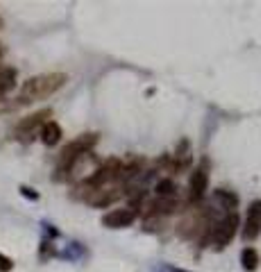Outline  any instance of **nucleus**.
I'll return each instance as SVG.
<instances>
[{"mask_svg": "<svg viewBox=\"0 0 261 272\" xmlns=\"http://www.w3.org/2000/svg\"><path fill=\"white\" fill-rule=\"evenodd\" d=\"M68 82V75L64 73H48V75H36V77L28 79L18 93V104H32L36 100H44L48 95L57 93L62 86Z\"/></svg>", "mask_w": 261, "mask_h": 272, "instance_id": "1", "label": "nucleus"}, {"mask_svg": "<svg viewBox=\"0 0 261 272\" xmlns=\"http://www.w3.org/2000/svg\"><path fill=\"white\" fill-rule=\"evenodd\" d=\"M96 143H98V134H82V136H78L75 141H70L60 157V173H66V170L70 168V163H73L75 159H80L82 154L91 152V148H94Z\"/></svg>", "mask_w": 261, "mask_h": 272, "instance_id": "2", "label": "nucleus"}, {"mask_svg": "<svg viewBox=\"0 0 261 272\" xmlns=\"http://www.w3.org/2000/svg\"><path fill=\"white\" fill-rule=\"evenodd\" d=\"M236 229H238V216L236 213H230V216H227L225 220H220V223L216 225V229H214V234H212L214 243H216L218 248H225L227 243L234 238Z\"/></svg>", "mask_w": 261, "mask_h": 272, "instance_id": "3", "label": "nucleus"}, {"mask_svg": "<svg viewBox=\"0 0 261 272\" xmlns=\"http://www.w3.org/2000/svg\"><path fill=\"white\" fill-rule=\"evenodd\" d=\"M134 220H136L134 209H114L112 213H107L102 218V225L109 229H120V227H130Z\"/></svg>", "mask_w": 261, "mask_h": 272, "instance_id": "4", "label": "nucleus"}, {"mask_svg": "<svg viewBox=\"0 0 261 272\" xmlns=\"http://www.w3.org/2000/svg\"><path fill=\"white\" fill-rule=\"evenodd\" d=\"M259 234H261V200L259 202H252V207L248 209L246 227H243V236H246V241H254Z\"/></svg>", "mask_w": 261, "mask_h": 272, "instance_id": "5", "label": "nucleus"}, {"mask_svg": "<svg viewBox=\"0 0 261 272\" xmlns=\"http://www.w3.org/2000/svg\"><path fill=\"white\" fill-rule=\"evenodd\" d=\"M207 184H209V175H207V168H204V166L193 170L191 179H188V195H191V200L204 198V193H207Z\"/></svg>", "mask_w": 261, "mask_h": 272, "instance_id": "6", "label": "nucleus"}, {"mask_svg": "<svg viewBox=\"0 0 261 272\" xmlns=\"http://www.w3.org/2000/svg\"><path fill=\"white\" fill-rule=\"evenodd\" d=\"M50 116H52V111H50V109H41V111H36V114H32V116H28V118L20 120L18 132L20 134H28V132H34L36 127H44V125L48 123Z\"/></svg>", "mask_w": 261, "mask_h": 272, "instance_id": "7", "label": "nucleus"}, {"mask_svg": "<svg viewBox=\"0 0 261 272\" xmlns=\"http://www.w3.org/2000/svg\"><path fill=\"white\" fill-rule=\"evenodd\" d=\"M94 195H89L86 198V202L89 204H94V207H107V204H112V202H116V200L120 198V193L118 191H102V188H96V191H91Z\"/></svg>", "mask_w": 261, "mask_h": 272, "instance_id": "8", "label": "nucleus"}, {"mask_svg": "<svg viewBox=\"0 0 261 272\" xmlns=\"http://www.w3.org/2000/svg\"><path fill=\"white\" fill-rule=\"evenodd\" d=\"M41 141L46 145H57L62 141V127L54 120H48V123L41 127Z\"/></svg>", "mask_w": 261, "mask_h": 272, "instance_id": "9", "label": "nucleus"}, {"mask_svg": "<svg viewBox=\"0 0 261 272\" xmlns=\"http://www.w3.org/2000/svg\"><path fill=\"white\" fill-rule=\"evenodd\" d=\"M241 261H243V268L246 270H256V266H259V254H256L254 248H246L241 254Z\"/></svg>", "mask_w": 261, "mask_h": 272, "instance_id": "10", "label": "nucleus"}, {"mask_svg": "<svg viewBox=\"0 0 261 272\" xmlns=\"http://www.w3.org/2000/svg\"><path fill=\"white\" fill-rule=\"evenodd\" d=\"M216 198L220 200L222 204H225V209H234V207H236V202H238V198H236V195L225 193V191H216Z\"/></svg>", "mask_w": 261, "mask_h": 272, "instance_id": "11", "label": "nucleus"}, {"mask_svg": "<svg viewBox=\"0 0 261 272\" xmlns=\"http://www.w3.org/2000/svg\"><path fill=\"white\" fill-rule=\"evenodd\" d=\"M175 193V184L170 182V179H164V182L157 184V195H162V198H168V195Z\"/></svg>", "mask_w": 261, "mask_h": 272, "instance_id": "12", "label": "nucleus"}, {"mask_svg": "<svg viewBox=\"0 0 261 272\" xmlns=\"http://www.w3.org/2000/svg\"><path fill=\"white\" fill-rule=\"evenodd\" d=\"M12 268H14V261L10 257H5V254H0V272H10Z\"/></svg>", "mask_w": 261, "mask_h": 272, "instance_id": "13", "label": "nucleus"}, {"mask_svg": "<svg viewBox=\"0 0 261 272\" xmlns=\"http://www.w3.org/2000/svg\"><path fill=\"white\" fill-rule=\"evenodd\" d=\"M20 193H23L25 198H30V200H39V193H34V191L28 188V186H20Z\"/></svg>", "mask_w": 261, "mask_h": 272, "instance_id": "14", "label": "nucleus"}, {"mask_svg": "<svg viewBox=\"0 0 261 272\" xmlns=\"http://www.w3.org/2000/svg\"><path fill=\"white\" fill-rule=\"evenodd\" d=\"M2 27H5V23H2V18H0V30H2Z\"/></svg>", "mask_w": 261, "mask_h": 272, "instance_id": "15", "label": "nucleus"}, {"mask_svg": "<svg viewBox=\"0 0 261 272\" xmlns=\"http://www.w3.org/2000/svg\"><path fill=\"white\" fill-rule=\"evenodd\" d=\"M2 52H5V50H2V45H0V57H2Z\"/></svg>", "mask_w": 261, "mask_h": 272, "instance_id": "16", "label": "nucleus"}, {"mask_svg": "<svg viewBox=\"0 0 261 272\" xmlns=\"http://www.w3.org/2000/svg\"><path fill=\"white\" fill-rule=\"evenodd\" d=\"M2 95H5V91H2V89H0V98H2Z\"/></svg>", "mask_w": 261, "mask_h": 272, "instance_id": "17", "label": "nucleus"}]
</instances>
